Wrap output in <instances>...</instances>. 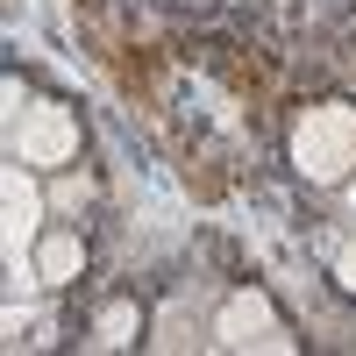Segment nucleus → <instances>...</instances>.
Masks as SVG:
<instances>
[{"instance_id":"nucleus-1","label":"nucleus","mask_w":356,"mask_h":356,"mask_svg":"<svg viewBox=\"0 0 356 356\" xmlns=\"http://www.w3.org/2000/svg\"><path fill=\"white\" fill-rule=\"evenodd\" d=\"M292 164H300L314 186H342L356 171V107H342V100L307 107L300 129H292Z\"/></svg>"},{"instance_id":"nucleus-2","label":"nucleus","mask_w":356,"mask_h":356,"mask_svg":"<svg viewBox=\"0 0 356 356\" xmlns=\"http://www.w3.org/2000/svg\"><path fill=\"white\" fill-rule=\"evenodd\" d=\"M8 157H22L29 171L72 164L79 157V114L65 100H22V114H8Z\"/></svg>"},{"instance_id":"nucleus-3","label":"nucleus","mask_w":356,"mask_h":356,"mask_svg":"<svg viewBox=\"0 0 356 356\" xmlns=\"http://www.w3.org/2000/svg\"><path fill=\"white\" fill-rule=\"evenodd\" d=\"M214 342L221 349H292V335L278 328V307H271V292H228L221 314H214Z\"/></svg>"},{"instance_id":"nucleus-4","label":"nucleus","mask_w":356,"mask_h":356,"mask_svg":"<svg viewBox=\"0 0 356 356\" xmlns=\"http://www.w3.org/2000/svg\"><path fill=\"white\" fill-rule=\"evenodd\" d=\"M0 200H8V264H22V250H36L43 235V186L22 157L0 171Z\"/></svg>"},{"instance_id":"nucleus-5","label":"nucleus","mask_w":356,"mask_h":356,"mask_svg":"<svg viewBox=\"0 0 356 356\" xmlns=\"http://www.w3.org/2000/svg\"><path fill=\"white\" fill-rule=\"evenodd\" d=\"M36 278L43 285H72L79 271H86V243H79V228H50V235H36Z\"/></svg>"},{"instance_id":"nucleus-6","label":"nucleus","mask_w":356,"mask_h":356,"mask_svg":"<svg viewBox=\"0 0 356 356\" xmlns=\"http://www.w3.org/2000/svg\"><path fill=\"white\" fill-rule=\"evenodd\" d=\"M136 335H143V307H136V300H114V307L100 314V328H93L100 349H129Z\"/></svg>"},{"instance_id":"nucleus-7","label":"nucleus","mask_w":356,"mask_h":356,"mask_svg":"<svg viewBox=\"0 0 356 356\" xmlns=\"http://www.w3.org/2000/svg\"><path fill=\"white\" fill-rule=\"evenodd\" d=\"M50 200H57V207H86V200H93V178H86V171H65V178L50 186Z\"/></svg>"},{"instance_id":"nucleus-8","label":"nucleus","mask_w":356,"mask_h":356,"mask_svg":"<svg viewBox=\"0 0 356 356\" xmlns=\"http://www.w3.org/2000/svg\"><path fill=\"white\" fill-rule=\"evenodd\" d=\"M335 285H342V292H349V300H356V243H349V250L335 257Z\"/></svg>"},{"instance_id":"nucleus-9","label":"nucleus","mask_w":356,"mask_h":356,"mask_svg":"<svg viewBox=\"0 0 356 356\" xmlns=\"http://www.w3.org/2000/svg\"><path fill=\"white\" fill-rule=\"evenodd\" d=\"M349 207H356V186H349Z\"/></svg>"}]
</instances>
